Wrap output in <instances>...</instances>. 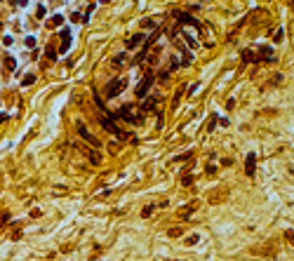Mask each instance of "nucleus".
Returning <instances> with one entry per match:
<instances>
[{"mask_svg":"<svg viewBox=\"0 0 294 261\" xmlns=\"http://www.w3.org/2000/svg\"><path fill=\"white\" fill-rule=\"evenodd\" d=\"M125 78H118V80H113V82H108L106 85V97H118L123 90H125Z\"/></svg>","mask_w":294,"mask_h":261,"instance_id":"nucleus-1","label":"nucleus"},{"mask_svg":"<svg viewBox=\"0 0 294 261\" xmlns=\"http://www.w3.org/2000/svg\"><path fill=\"white\" fill-rule=\"evenodd\" d=\"M151 82H153V73L148 71V73H146V78H144V80L136 85V97H139V99H144L146 94H148V87H151Z\"/></svg>","mask_w":294,"mask_h":261,"instance_id":"nucleus-2","label":"nucleus"},{"mask_svg":"<svg viewBox=\"0 0 294 261\" xmlns=\"http://www.w3.org/2000/svg\"><path fill=\"white\" fill-rule=\"evenodd\" d=\"M113 118H123V120H127V122H141V118L132 113V108H130V106H123V108H120L118 113H113Z\"/></svg>","mask_w":294,"mask_h":261,"instance_id":"nucleus-3","label":"nucleus"},{"mask_svg":"<svg viewBox=\"0 0 294 261\" xmlns=\"http://www.w3.org/2000/svg\"><path fill=\"white\" fill-rule=\"evenodd\" d=\"M78 132H80V136H82V139H87V141H90L92 146H99V141L94 139V134H90V130H87V127H85L82 122H78Z\"/></svg>","mask_w":294,"mask_h":261,"instance_id":"nucleus-4","label":"nucleus"},{"mask_svg":"<svg viewBox=\"0 0 294 261\" xmlns=\"http://www.w3.org/2000/svg\"><path fill=\"white\" fill-rule=\"evenodd\" d=\"M68 47H71V31L64 28V31H61V50H59V52L64 54V52H68Z\"/></svg>","mask_w":294,"mask_h":261,"instance_id":"nucleus-5","label":"nucleus"},{"mask_svg":"<svg viewBox=\"0 0 294 261\" xmlns=\"http://www.w3.org/2000/svg\"><path fill=\"white\" fill-rule=\"evenodd\" d=\"M127 64H130V57H127L125 52H123V54H115V57H113V66H115V68H125Z\"/></svg>","mask_w":294,"mask_h":261,"instance_id":"nucleus-6","label":"nucleus"},{"mask_svg":"<svg viewBox=\"0 0 294 261\" xmlns=\"http://www.w3.org/2000/svg\"><path fill=\"white\" fill-rule=\"evenodd\" d=\"M257 59H266V61H275V54H273V50L271 47H261V52H259V57Z\"/></svg>","mask_w":294,"mask_h":261,"instance_id":"nucleus-7","label":"nucleus"},{"mask_svg":"<svg viewBox=\"0 0 294 261\" xmlns=\"http://www.w3.org/2000/svg\"><path fill=\"white\" fill-rule=\"evenodd\" d=\"M254 252H257V254H273V252H275V242H271V245H266V247H254Z\"/></svg>","mask_w":294,"mask_h":261,"instance_id":"nucleus-8","label":"nucleus"},{"mask_svg":"<svg viewBox=\"0 0 294 261\" xmlns=\"http://www.w3.org/2000/svg\"><path fill=\"white\" fill-rule=\"evenodd\" d=\"M245 172H247L249 176L254 174V153H249V155H247V167H245Z\"/></svg>","mask_w":294,"mask_h":261,"instance_id":"nucleus-9","label":"nucleus"},{"mask_svg":"<svg viewBox=\"0 0 294 261\" xmlns=\"http://www.w3.org/2000/svg\"><path fill=\"white\" fill-rule=\"evenodd\" d=\"M141 40H144V35H132V38H127V47H136Z\"/></svg>","mask_w":294,"mask_h":261,"instance_id":"nucleus-10","label":"nucleus"},{"mask_svg":"<svg viewBox=\"0 0 294 261\" xmlns=\"http://www.w3.org/2000/svg\"><path fill=\"white\" fill-rule=\"evenodd\" d=\"M153 108H155V101H144V106H141V111H144V113H151Z\"/></svg>","mask_w":294,"mask_h":261,"instance_id":"nucleus-11","label":"nucleus"},{"mask_svg":"<svg viewBox=\"0 0 294 261\" xmlns=\"http://www.w3.org/2000/svg\"><path fill=\"white\" fill-rule=\"evenodd\" d=\"M242 61H257V57H254V52H242Z\"/></svg>","mask_w":294,"mask_h":261,"instance_id":"nucleus-12","label":"nucleus"},{"mask_svg":"<svg viewBox=\"0 0 294 261\" xmlns=\"http://www.w3.org/2000/svg\"><path fill=\"white\" fill-rule=\"evenodd\" d=\"M87 158H90V160H92L94 165H99V155L94 153V151H87Z\"/></svg>","mask_w":294,"mask_h":261,"instance_id":"nucleus-13","label":"nucleus"},{"mask_svg":"<svg viewBox=\"0 0 294 261\" xmlns=\"http://www.w3.org/2000/svg\"><path fill=\"white\" fill-rule=\"evenodd\" d=\"M94 104L99 106V111H106V106H104V101H101V97H99V94H94Z\"/></svg>","mask_w":294,"mask_h":261,"instance_id":"nucleus-14","label":"nucleus"},{"mask_svg":"<svg viewBox=\"0 0 294 261\" xmlns=\"http://www.w3.org/2000/svg\"><path fill=\"white\" fill-rule=\"evenodd\" d=\"M153 209H155L153 205H148V207H144V212H141V217H151V214H153Z\"/></svg>","mask_w":294,"mask_h":261,"instance_id":"nucleus-15","label":"nucleus"},{"mask_svg":"<svg viewBox=\"0 0 294 261\" xmlns=\"http://www.w3.org/2000/svg\"><path fill=\"white\" fill-rule=\"evenodd\" d=\"M282 35H285V31H282V28H278V31H275V35H273V40H275V42H280V40H282Z\"/></svg>","mask_w":294,"mask_h":261,"instance_id":"nucleus-16","label":"nucleus"},{"mask_svg":"<svg viewBox=\"0 0 294 261\" xmlns=\"http://www.w3.org/2000/svg\"><path fill=\"white\" fill-rule=\"evenodd\" d=\"M198 240H200V235H191V238H186V245H196Z\"/></svg>","mask_w":294,"mask_h":261,"instance_id":"nucleus-17","label":"nucleus"},{"mask_svg":"<svg viewBox=\"0 0 294 261\" xmlns=\"http://www.w3.org/2000/svg\"><path fill=\"white\" fill-rule=\"evenodd\" d=\"M214 125H217V115H212V120H209V125H207V132L214 130Z\"/></svg>","mask_w":294,"mask_h":261,"instance_id":"nucleus-18","label":"nucleus"},{"mask_svg":"<svg viewBox=\"0 0 294 261\" xmlns=\"http://www.w3.org/2000/svg\"><path fill=\"white\" fill-rule=\"evenodd\" d=\"M33 82H35V75H26L24 78V85H33Z\"/></svg>","mask_w":294,"mask_h":261,"instance_id":"nucleus-19","label":"nucleus"},{"mask_svg":"<svg viewBox=\"0 0 294 261\" xmlns=\"http://www.w3.org/2000/svg\"><path fill=\"white\" fill-rule=\"evenodd\" d=\"M26 47H35V38H33V35L26 38Z\"/></svg>","mask_w":294,"mask_h":261,"instance_id":"nucleus-20","label":"nucleus"},{"mask_svg":"<svg viewBox=\"0 0 294 261\" xmlns=\"http://www.w3.org/2000/svg\"><path fill=\"white\" fill-rule=\"evenodd\" d=\"M5 66H7V68H14V66H17V61H14L12 57H7V61H5Z\"/></svg>","mask_w":294,"mask_h":261,"instance_id":"nucleus-21","label":"nucleus"},{"mask_svg":"<svg viewBox=\"0 0 294 261\" xmlns=\"http://www.w3.org/2000/svg\"><path fill=\"white\" fill-rule=\"evenodd\" d=\"M71 21H82V14H78V12H73V14H71Z\"/></svg>","mask_w":294,"mask_h":261,"instance_id":"nucleus-22","label":"nucleus"},{"mask_svg":"<svg viewBox=\"0 0 294 261\" xmlns=\"http://www.w3.org/2000/svg\"><path fill=\"white\" fill-rule=\"evenodd\" d=\"M177 235H181V228H172L169 230V238H177Z\"/></svg>","mask_w":294,"mask_h":261,"instance_id":"nucleus-23","label":"nucleus"},{"mask_svg":"<svg viewBox=\"0 0 294 261\" xmlns=\"http://www.w3.org/2000/svg\"><path fill=\"white\" fill-rule=\"evenodd\" d=\"M285 238H287L290 242H294V230H285Z\"/></svg>","mask_w":294,"mask_h":261,"instance_id":"nucleus-24","label":"nucleus"},{"mask_svg":"<svg viewBox=\"0 0 294 261\" xmlns=\"http://www.w3.org/2000/svg\"><path fill=\"white\" fill-rule=\"evenodd\" d=\"M181 94H184V90H179V92H177V94H174V106H177V104H179V99H181Z\"/></svg>","mask_w":294,"mask_h":261,"instance_id":"nucleus-25","label":"nucleus"},{"mask_svg":"<svg viewBox=\"0 0 294 261\" xmlns=\"http://www.w3.org/2000/svg\"><path fill=\"white\" fill-rule=\"evenodd\" d=\"M42 14H45V5H38V19H40Z\"/></svg>","mask_w":294,"mask_h":261,"instance_id":"nucleus-26","label":"nucleus"},{"mask_svg":"<svg viewBox=\"0 0 294 261\" xmlns=\"http://www.w3.org/2000/svg\"><path fill=\"white\" fill-rule=\"evenodd\" d=\"M47 57H50V59H57V54H54V50H52V47H47Z\"/></svg>","mask_w":294,"mask_h":261,"instance_id":"nucleus-27","label":"nucleus"},{"mask_svg":"<svg viewBox=\"0 0 294 261\" xmlns=\"http://www.w3.org/2000/svg\"><path fill=\"white\" fill-rule=\"evenodd\" d=\"M186 158H191V153H181V155H177L174 160H186Z\"/></svg>","mask_w":294,"mask_h":261,"instance_id":"nucleus-28","label":"nucleus"},{"mask_svg":"<svg viewBox=\"0 0 294 261\" xmlns=\"http://www.w3.org/2000/svg\"><path fill=\"white\" fill-rule=\"evenodd\" d=\"M193 184V176H184V186H191Z\"/></svg>","mask_w":294,"mask_h":261,"instance_id":"nucleus-29","label":"nucleus"}]
</instances>
